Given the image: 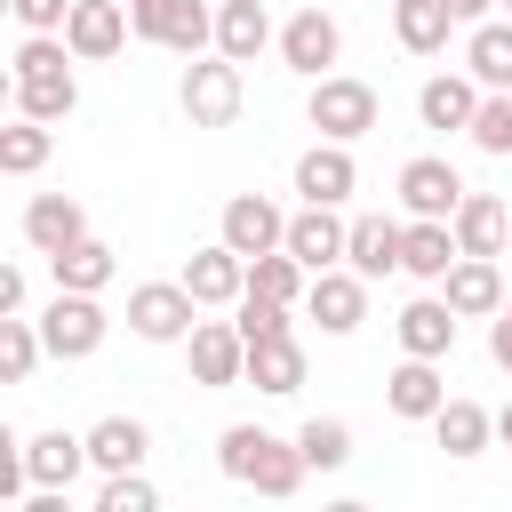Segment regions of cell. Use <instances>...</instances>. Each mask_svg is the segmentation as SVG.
Returning <instances> with one entry per match:
<instances>
[{
    "instance_id": "obj_1",
    "label": "cell",
    "mask_w": 512,
    "mask_h": 512,
    "mask_svg": "<svg viewBox=\"0 0 512 512\" xmlns=\"http://www.w3.org/2000/svg\"><path fill=\"white\" fill-rule=\"evenodd\" d=\"M216 464H224V480H240V488H256V496H296L304 488V448L296 440H280V432H264V424H232L224 440H216Z\"/></svg>"
},
{
    "instance_id": "obj_2",
    "label": "cell",
    "mask_w": 512,
    "mask_h": 512,
    "mask_svg": "<svg viewBox=\"0 0 512 512\" xmlns=\"http://www.w3.org/2000/svg\"><path fill=\"white\" fill-rule=\"evenodd\" d=\"M128 16H136V40H152V48H176V56H200V48L216 40V16H208V0H128Z\"/></svg>"
},
{
    "instance_id": "obj_3",
    "label": "cell",
    "mask_w": 512,
    "mask_h": 512,
    "mask_svg": "<svg viewBox=\"0 0 512 512\" xmlns=\"http://www.w3.org/2000/svg\"><path fill=\"white\" fill-rule=\"evenodd\" d=\"M304 112H312V128H320V136L352 144V136H368V128H376V88H368V80H344V72H320Z\"/></svg>"
},
{
    "instance_id": "obj_4",
    "label": "cell",
    "mask_w": 512,
    "mask_h": 512,
    "mask_svg": "<svg viewBox=\"0 0 512 512\" xmlns=\"http://www.w3.org/2000/svg\"><path fill=\"white\" fill-rule=\"evenodd\" d=\"M192 312H200V296H192L184 280H144V288L128 296V328H136L144 344H184V336L200 328Z\"/></svg>"
},
{
    "instance_id": "obj_5",
    "label": "cell",
    "mask_w": 512,
    "mask_h": 512,
    "mask_svg": "<svg viewBox=\"0 0 512 512\" xmlns=\"http://www.w3.org/2000/svg\"><path fill=\"white\" fill-rule=\"evenodd\" d=\"M104 328H112V320H104V304H96L88 288H56V304L40 312V336H48L56 360H88V352L104 344Z\"/></svg>"
},
{
    "instance_id": "obj_6",
    "label": "cell",
    "mask_w": 512,
    "mask_h": 512,
    "mask_svg": "<svg viewBox=\"0 0 512 512\" xmlns=\"http://www.w3.org/2000/svg\"><path fill=\"white\" fill-rule=\"evenodd\" d=\"M184 112H192V128H232L240 120V64L224 48L208 64H184Z\"/></svg>"
},
{
    "instance_id": "obj_7",
    "label": "cell",
    "mask_w": 512,
    "mask_h": 512,
    "mask_svg": "<svg viewBox=\"0 0 512 512\" xmlns=\"http://www.w3.org/2000/svg\"><path fill=\"white\" fill-rule=\"evenodd\" d=\"M128 32H136V16H128L120 0H72L64 48H72L80 64H104V56H120V48H128Z\"/></svg>"
},
{
    "instance_id": "obj_8",
    "label": "cell",
    "mask_w": 512,
    "mask_h": 512,
    "mask_svg": "<svg viewBox=\"0 0 512 512\" xmlns=\"http://www.w3.org/2000/svg\"><path fill=\"white\" fill-rule=\"evenodd\" d=\"M184 344H192V384L224 392V384L248 376V336H240V320H200Z\"/></svg>"
},
{
    "instance_id": "obj_9",
    "label": "cell",
    "mask_w": 512,
    "mask_h": 512,
    "mask_svg": "<svg viewBox=\"0 0 512 512\" xmlns=\"http://www.w3.org/2000/svg\"><path fill=\"white\" fill-rule=\"evenodd\" d=\"M304 312H312L328 336H352V328L368 320V280H360L352 264H344V272L328 264V272H312V288H304Z\"/></svg>"
},
{
    "instance_id": "obj_10",
    "label": "cell",
    "mask_w": 512,
    "mask_h": 512,
    "mask_svg": "<svg viewBox=\"0 0 512 512\" xmlns=\"http://www.w3.org/2000/svg\"><path fill=\"white\" fill-rule=\"evenodd\" d=\"M344 240H352V224H344L328 200H304V208L288 216V256H296L304 272H328V264L344 256Z\"/></svg>"
},
{
    "instance_id": "obj_11",
    "label": "cell",
    "mask_w": 512,
    "mask_h": 512,
    "mask_svg": "<svg viewBox=\"0 0 512 512\" xmlns=\"http://www.w3.org/2000/svg\"><path fill=\"white\" fill-rule=\"evenodd\" d=\"M336 56H344V32H336V16L304 8V16H288V24H280V64H288V72H312V80H320Z\"/></svg>"
},
{
    "instance_id": "obj_12",
    "label": "cell",
    "mask_w": 512,
    "mask_h": 512,
    "mask_svg": "<svg viewBox=\"0 0 512 512\" xmlns=\"http://www.w3.org/2000/svg\"><path fill=\"white\" fill-rule=\"evenodd\" d=\"M216 240H232L240 256H264V248H288V216L264 200V192H232L224 200V232Z\"/></svg>"
},
{
    "instance_id": "obj_13",
    "label": "cell",
    "mask_w": 512,
    "mask_h": 512,
    "mask_svg": "<svg viewBox=\"0 0 512 512\" xmlns=\"http://www.w3.org/2000/svg\"><path fill=\"white\" fill-rule=\"evenodd\" d=\"M456 200H464V176H456L448 160L424 152V160L400 168V208H408V216H456Z\"/></svg>"
},
{
    "instance_id": "obj_14",
    "label": "cell",
    "mask_w": 512,
    "mask_h": 512,
    "mask_svg": "<svg viewBox=\"0 0 512 512\" xmlns=\"http://www.w3.org/2000/svg\"><path fill=\"white\" fill-rule=\"evenodd\" d=\"M400 248H408V224H392V216H352L344 264H352L360 280H384V272H400Z\"/></svg>"
},
{
    "instance_id": "obj_15",
    "label": "cell",
    "mask_w": 512,
    "mask_h": 512,
    "mask_svg": "<svg viewBox=\"0 0 512 512\" xmlns=\"http://www.w3.org/2000/svg\"><path fill=\"white\" fill-rule=\"evenodd\" d=\"M184 288H192L200 304H240V288H248V256H240L232 240H216V248H192V264H184Z\"/></svg>"
},
{
    "instance_id": "obj_16",
    "label": "cell",
    "mask_w": 512,
    "mask_h": 512,
    "mask_svg": "<svg viewBox=\"0 0 512 512\" xmlns=\"http://www.w3.org/2000/svg\"><path fill=\"white\" fill-rule=\"evenodd\" d=\"M456 320H464V312H456L448 296H416V304H408L392 328H400V352H416V360H448V344H456Z\"/></svg>"
},
{
    "instance_id": "obj_17",
    "label": "cell",
    "mask_w": 512,
    "mask_h": 512,
    "mask_svg": "<svg viewBox=\"0 0 512 512\" xmlns=\"http://www.w3.org/2000/svg\"><path fill=\"white\" fill-rule=\"evenodd\" d=\"M384 400H392V416H408V424H432L440 416V400H448V384H440V360H400L392 376H384Z\"/></svg>"
},
{
    "instance_id": "obj_18",
    "label": "cell",
    "mask_w": 512,
    "mask_h": 512,
    "mask_svg": "<svg viewBox=\"0 0 512 512\" xmlns=\"http://www.w3.org/2000/svg\"><path fill=\"white\" fill-rule=\"evenodd\" d=\"M352 184H360V168H352V152H344L336 136H320V144L296 160V192H304V200H328V208H336V200H352Z\"/></svg>"
},
{
    "instance_id": "obj_19",
    "label": "cell",
    "mask_w": 512,
    "mask_h": 512,
    "mask_svg": "<svg viewBox=\"0 0 512 512\" xmlns=\"http://www.w3.org/2000/svg\"><path fill=\"white\" fill-rule=\"evenodd\" d=\"M24 240H32L40 256H56V248L88 240V208H80L72 192H40V200L24 208Z\"/></svg>"
},
{
    "instance_id": "obj_20",
    "label": "cell",
    "mask_w": 512,
    "mask_h": 512,
    "mask_svg": "<svg viewBox=\"0 0 512 512\" xmlns=\"http://www.w3.org/2000/svg\"><path fill=\"white\" fill-rule=\"evenodd\" d=\"M440 296H448L464 320L504 312V272H496V256H456V264H448V280H440Z\"/></svg>"
},
{
    "instance_id": "obj_21",
    "label": "cell",
    "mask_w": 512,
    "mask_h": 512,
    "mask_svg": "<svg viewBox=\"0 0 512 512\" xmlns=\"http://www.w3.org/2000/svg\"><path fill=\"white\" fill-rule=\"evenodd\" d=\"M448 224H456V248H464V256H496L504 232H512V208H504L496 192H464Z\"/></svg>"
},
{
    "instance_id": "obj_22",
    "label": "cell",
    "mask_w": 512,
    "mask_h": 512,
    "mask_svg": "<svg viewBox=\"0 0 512 512\" xmlns=\"http://www.w3.org/2000/svg\"><path fill=\"white\" fill-rule=\"evenodd\" d=\"M8 96H16L24 120H72L80 80H72V72H8Z\"/></svg>"
},
{
    "instance_id": "obj_23",
    "label": "cell",
    "mask_w": 512,
    "mask_h": 512,
    "mask_svg": "<svg viewBox=\"0 0 512 512\" xmlns=\"http://www.w3.org/2000/svg\"><path fill=\"white\" fill-rule=\"evenodd\" d=\"M456 256H464V248H456V224H448V216H416V224H408V248H400V272H416V280H448Z\"/></svg>"
},
{
    "instance_id": "obj_24",
    "label": "cell",
    "mask_w": 512,
    "mask_h": 512,
    "mask_svg": "<svg viewBox=\"0 0 512 512\" xmlns=\"http://www.w3.org/2000/svg\"><path fill=\"white\" fill-rule=\"evenodd\" d=\"M392 32H400L408 56H440L448 32H456V8L448 0H392Z\"/></svg>"
},
{
    "instance_id": "obj_25",
    "label": "cell",
    "mask_w": 512,
    "mask_h": 512,
    "mask_svg": "<svg viewBox=\"0 0 512 512\" xmlns=\"http://www.w3.org/2000/svg\"><path fill=\"white\" fill-rule=\"evenodd\" d=\"M248 384L272 392V400H288V392L304 384V344H296V336H264V344H248Z\"/></svg>"
},
{
    "instance_id": "obj_26",
    "label": "cell",
    "mask_w": 512,
    "mask_h": 512,
    "mask_svg": "<svg viewBox=\"0 0 512 512\" xmlns=\"http://www.w3.org/2000/svg\"><path fill=\"white\" fill-rule=\"evenodd\" d=\"M24 464H32V488H72V480L88 472V440L40 432V440H24Z\"/></svg>"
},
{
    "instance_id": "obj_27",
    "label": "cell",
    "mask_w": 512,
    "mask_h": 512,
    "mask_svg": "<svg viewBox=\"0 0 512 512\" xmlns=\"http://www.w3.org/2000/svg\"><path fill=\"white\" fill-rule=\"evenodd\" d=\"M264 40H272L264 0H224V8H216V48H224L232 64H256V56H264Z\"/></svg>"
},
{
    "instance_id": "obj_28",
    "label": "cell",
    "mask_w": 512,
    "mask_h": 512,
    "mask_svg": "<svg viewBox=\"0 0 512 512\" xmlns=\"http://www.w3.org/2000/svg\"><path fill=\"white\" fill-rule=\"evenodd\" d=\"M144 448H152V432H144L136 416H104V424L88 432V464H96V472H136Z\"/></svg>"
},
{
    "instance_id": "obj_29",
    "label": "cell",
    "mask_w": 512,
    "mask_h": 512,
    "mask_svg": "<svg viewBox=\"0 0 512 512\" xmlns=\"http://www.w3.org/2000/svg\"><path fill=\"white\" fill-rule=\"evenodd\" d=\"M416 112H424V128H472L480 88H472V80H456V72H440V80H424V88H416Z\"/></svg>"
},
{
    "instance_id": "obj_30",
    "label": "cell",
    "mask_w": 512,
    "mask_h": 512,
    "mask_svg": "<svg viewBox=\"0 0 512 512\" xmlns=\"http://www.w3.org/2000/svg\"><path fill=\"white\" fill-rule=\"evenodd\" d=\"M432 440H440L448 456H480V448L496 440V416H488V408H472V400H440V416H432Z\"/></svg>"
},
{
    "instance_id": "obj_31",
    "label": "cell",
    "mask_w": 512,
    "mask_h": 512,
    "mask_svg": "<svg viewBox=\"0 0 512 512\" xmlns=\"http://www.w3.org/2000/svg\"><path fill=\"white\" fill-rule=\"evenodd\" d=\"M48 272H56V288H88V296H96V288L120 272V256H112L104 240H72V248L48 256Z\"/></svg>"
},
{
    "instance_id": "obj_32",
    "label": "cell",
    "mask_w": 512,
    "mask_h": 512,
    "mask_svg": "<svg viewBox=\"0 0 512 512\" xmlns=\"http://www.w3.org/2000/svg\"><path fill=\"white\" fill-rule=\"evenodd\" d=\"M464 64H472L480 88H512V24H472Z\"/></svg>"
},
{
    "instance_id": "obj_33",
    "label": "cell",
    "mask_w": 512,
    "mask_h": 512,
    "mask_svg": "<svg viewBox=\"0 0 512 512\" xmlns=\"http://www.w3.org/2000/svg\"><path fill=\"white\" fill-rule=\"evenodd\" d=\"M40 352H48L40 320H24V312H0V376H8V384H24Z\"/></svg>"
},
{
    "instance_id": "obj_34",
    "label": "cell",
    "mask_w": 512,
    "mask_h": 512,
    "mask_svg": "<svg viewBox=\"0 0 512 512\" xmlns=\"http://www.w3.org/2000/svg\"><path fill=\"white\" fill-rule=\"evenodd\" d=\"M48 144H56L48 120H24V112H16V128H0V168H8V176H32V168L48 160Z\"/></svg>"
},
{
    "instance_id": "obj_35",
    "label": "cell",
    "mask_w": 512,
    "mask_h": 512,
    "mask_svg": "<svg viewBox=\"0 0 512 512\" xmlns=\"http://www.w3.org/2000/svg\"><path fill=\"white\" fill-rule=\"evenodd\" d=\"M248 288H264V296L296 304V296H304V264H296L288 248H264V256H248Z\"/></svg>"
},
{
    "instance_id": "obj_36",
    "label": "cell",
    "mask_w": 512,
    "mask_h": 512,
    "mask_svg": "<svg viewBox=\"0 0 512 512\" xmlns=\"http://www.w3.org/2000/svg\"><path fill=\"white\" fill-rule=\"evenodd\" d=\"M296 448H304V464H312V472H336V464L352 456V424H336V416H312V424L296 432Z\"/></svg>"
},
{
    "instance_id": "obj_37",
    "label": "cell",
    "mask_w": 512,
    "mask_h": 512,
    "mask_svg": "<svg viewBox=\"0 0 512 512\" xmlns=\"http://www.w3.org/2000/svg\"><path fill=\"white\" fill-rule=\"evenodd\" d=\"M472 144L496 152V160L512 152V88H488V96H480V112H472Z\"/></svg>"
},
{
    "instance_id": "obj_38",
    "label": "cell",
    "mask_w": 512,
    "mask_h": 512,
    "mask_svg": "<svg viewBox=\"0 0 512 512\" xmlns=\"http://www.w3.org/2000/svg\"><path fill=\"white\" fill-rule=\"evenodd\" d=\"M240 336L264 344V336H288V304L264 296V288H240Z\"/></svg>"
},
{
    "instance_id": "obj_39",
    "label": "cell",
    "mask_w": 512,
    "mask_h": 512,
    "mask_svg": "<svg viewBox=\"0 0 512 512\" xmlns=\"http://www.w3.org/2000/svg\"><path fill=\"white\" fill-rule=\"evenodd\" d=\"M160 496H152V480L144 472H104V496H96V512H152Z\"/></svg>"
},
{
    "instance_id": "obj_40",
    "label": "cell",
    "mask_w": 512,
    "mask_h": 512,
    "mask_svg": "<svg viewBox=\"0 0 512 512\" xmlns=\"http://www.w3.org/2000/svg\"><path fill=\"white\" fill-rule=\"evenodd\" d=\"M8 8H16L24 32H64L72 24V0H8Z\"/></svg>"
},
{
    "instance_id": "obj_41",
    "label": "cell",
    "mask_w": 512,
    "mask_h": 512,
    "mask_svg": "<svg viewBox=\"0 0 512 512\" xmlns=\"http://www.w3.org/2000/svg\"><path fill=\"white\" fill-rule=\"evenodd\" d=\"M488 352H496V368H512V312H496V328H488Z\"/></svg>"
},
{
    "instance_id": "obj_42",
    "label": "cell",
    "mask_w": 512,
    "mask_h": 512,
    "mask_svg": "<svg viewBox=\"0 0 512 512\" xmlns=\"http://www.w3.org/2000/svg\"><path fill=\"white\" fill-rule=\"evenodd\" d=\"M0 312H24V272H16V264L0 272Z\"/></svg>"
},
{
    "instance_id": "obj_43",
    "label": "cell",
    "mask_w": 512,
    "mask_h": 512,
    "mask_svg": "<svg viewBox=\"0 0 512 512\" xmlns=\"http://www.w3.org/2000/svg\"><path fill=\"white\" fill-rule=\"evenodd\" d=\"M448 8H456V24H488V8H496V0H448Z\"/></svg>"
},
{
    "instance_id": "obj_44",
    "label": "cell",
    "mask_w": 512,
    "mask_h": 512,
    "mask_svg": "<svg viewBox=\"0 0 512 512\" xmlns=\"http://www.w3.org/2000/svg\"><path fill=\"white\" fill-rule=\"evenodd\" d=\"M496 440H504V448H512V408H496Z\"/></svg>"
},
{
    "instance_id": "obj_45",
    "label": "cell",
    "mask_w": 512,
    "mask_h": 512,
    "mask_svg": "<svg viewBox=\"0 0 512 512\" xmlns=\"http://www.w3.org/2000/svg\"><path fill=\"white\" fill-rule=\"evenodd\" d=\"M504 312H512V288H504Z\"/></svg>"
},
{
    "instance_id": "obj_46",
    "label": "cell",
    "mask_w": 512,
    "mask_h": 512,
    "mask_svg": "<svg viewBox=\"0 0 512 512\" xmlns=\"http://www.w3.org/2000/svg\"><path fill=\"white\" fill-rule=\"evenodd\" d=\"M504 8H512V0H504Z\"/></svg>"
}]
</instances>
